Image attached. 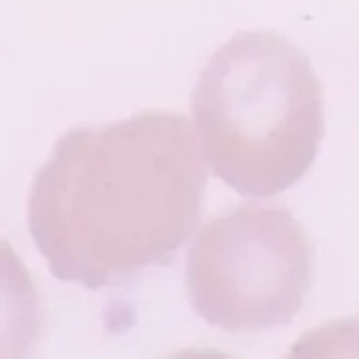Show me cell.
I'll use <instances>...</instances> for the list:
<instances>
[{
  "instance_id": "1",
  "label": "cell",
  "mask_w": 359,
  "mask_h": 359,
  "mask_svg": "<svg viewBox=\"0 0 359 359\" xmlns=\"http://www.w3.org/2000/svg\"><path fill=\"white\" fill-rule=\"evenodd\" d=\"M206 167L194 126L173 112L69 130L28 198L49 273L98 289L171 262L201 220Z\"/></svg>"
},
{
  "instance_id": "2",
  "label": "cell",
  "mask_w": 359,
  "mask_h": 359,
  "mask_svg": "<svg viewBox=\"0 0 359 359\" xmlns=\"http://www.w3.org/2000/svg\"><path fill=\"white\" fill-rule=\"evenodd\" d=\"M193 120L214 175L243 196H275L304 177L318 156L320 81L289 39L243 32L204 65Z\"/></svg>"
},
{
  "instance_id": "3",
  "label": "cell",
  "mask_w": 359,
  "mask_h": 359,
  "mask_svg": "<svg viewBox=\"0 0 359 359\" xmlns=\"http://www.w3.org/2000/svg\"><path fill=\"white\" fill-rule=\"evenodd\" d=\"M314 279V252L285 208L243 204L204 226L187 257L193 311L230 334L281 328L299 314Z\"/></svg>"
}]
</instances>
